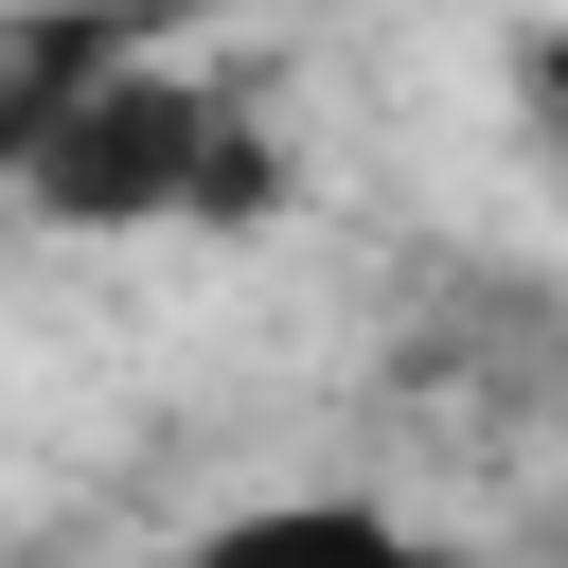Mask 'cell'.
<instances>
[{
  "mask_svg": "<svg viewBox=\"0 0 568 568\" xmlns=\"http://www.w3.org/2000/svg\"><path fill=\"white\" fill-rule=\"evenodd\" d=\"M302 195V160L266 142V106L248 89H213L178 36L160 53H124L36 160H18V195L0 213H36V231H89V248H142V231H266Z\"/></svg>",
  "mask_w": 568,
  "mask_h": 568,
  "instance_id": "1",
  "label": "cell"
},
{
  "mask_svg": "<svg viewBox=\"0 0 568 568\" xmlns=\"http://www.w3.org/2000/svg\"><path fill=\"white\" fill-rule=\"evenodd\" d=\"M195 0H0V195H18V160L124 71V53H160Z\"/></svg>",
  "mask_w": 568,
  "mask_h": 568,
  "instance_id": "2",
  "label": "cell"
},
{
  "mask_svg": "<svg viewBox=\"0 0 568 568\" xmlns=\"http://www.w3.org/2000/svg\"><path fill=\"white\" fill-rule=\"evenodd\" d=\"M178 568H444L390 497H231Z\"/></svg>",
  "mask_w": 568,
  "mask_h": 568,
  "instance_id": "3",
  "label": "cell"
},
{
  "mask_svg": "<svg viewBox=\"0 0 568 568\" xmlns=\"http://www.w3.org/2000/svg\"><path fill=\"white\" fill-rule=\"evenodd\" d=\"M515 124H532V160L568 195V18H515Z\"/></svg>",
  "mask_w": 568,
  "mask_h": 568,
  "instance_id": "4",
  "label": "cell"
}]
</instances>
